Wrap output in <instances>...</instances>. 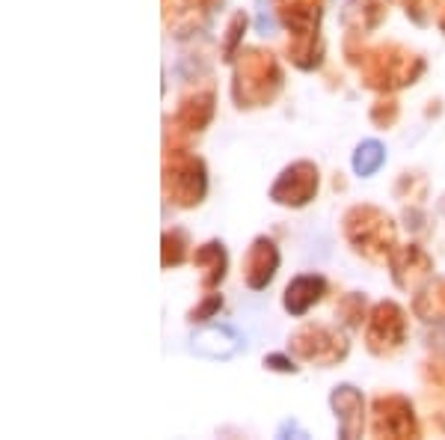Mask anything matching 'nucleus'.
<instances>
[{
  "label": "nucleus",
  "mask_w": 445,
  "mask_h": 440,
  "mask_svg": "<svg viewBox=\"0 0 445 440\" xmlns=\"http://www.w3.org/2000/svg\"><path fill=\"white\" fill-rule=\"evenodd\" d=\"M386 164V146L380 140H362L359 146H356L353 158H350V167L356 175H362V179H369L374 175Z\"/></svg>",
  "instance_id": "2"
},
{
  "label": "nucleus",
  "mask_w": 445,
  "mask_h": 440,
  "mask_svg": "<svg viewBox=\"0 0 445 440\" xmlns=\"http://www.w3.org/2000/svg\"><path fill=\"white\" fill-rule=\"evenodd\" d=\"M193 354L208 360H232L243 348V339L229 324H208L193 333Z\"/></svg>",
  "instance_id": "1"
},
{
  "label": "nucleus",
  "mask_w": 445,
  "mask_h": 440,
  "mask_svg": "<svg viewBox=\"0 0 445 440\" xmlns=\"http://www.w3.org/2000/svg\"><path fill=\"white\" fill-rule=\"evenodd\" d=\"M264 363H280V366H273V369H280V372H294V369H297L294 363H288L285 357H267Z\"/></svg>",
  "instance_id": "3"
}]
</instances>
